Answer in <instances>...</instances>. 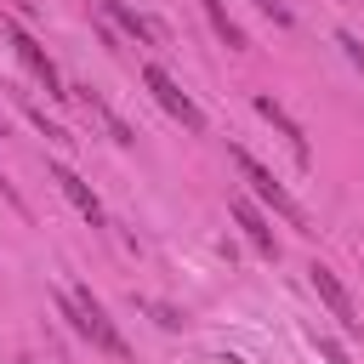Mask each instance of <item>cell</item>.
<instances>
[{
	"instance_id": "cell-15",
	"label": "cell",
	"mask_w": 364,
	"mask_h": 364,
	"mask_svg": "<svg viewBox=\"0 0 364 364\" xmlns=\"http://www.w3.org/2000/svg\"><path fill=\"white\" fill-rule=\"evenodd\" d=\"M0 193H6V205H11V210H17V216H28V205H23V193H17V188H11V182H6V171H0Z\"/></svg>"
},
{
	"instance_id": "cell-8",
	"label": "cell",
	"mask_w": 364,
	"mask_h": 364,
	"mask_svg": "<svg viewBox=\"0 0 364 364\" xmlns=\"http://www.w3.org/2000/svg\"><path fill=\"white\" fill-rule=\"evenodd\" d=\"M102 17H108L125 40H136V46H165V23H154V17L131 11L125 0H102Z\"/></svg>"
},
{
	"instance_id": "cell-17",
	"label": "cell",
	"mask_w": 364,
	"mask_h": 364,
	"mask_svg": "<svg viewBox=\"0 0 364 364\" xmlns=\"http://www.w3.org/2000/svg\"><path fill=\"white\" fill-rule=\"evenodd\" d=\"M256 6H262L273 23H290V6H284V0H256Z\"/></svg>"
},
{
	"instance_id": "cell-2",
	"label": "cell",
	"mask_w": 364,
	"mask_h": 364,
	"mask_svg": "<svg viewBox=\"0 0 364 364\" xmlns=\"http://www.w3.org/2000/svg\"><path fill=\"white\" fill-rule=\"evenodd\" d=\"M228 159L239 165V176L250 182V193H256L262 205H273V216H284L290 228H301V233H313V222H307V210H301V205L290 199V188H284V182H279V176H273V171H267V165H262V159H256L250 148H239V142H228Z\"/></svg>"
},
{
	"instance_id": "cell-11",
	"label": "cell",
	"mask_w": 364,
	"mask_h": 364,
	"mask_svg": "<svg viewBox=\"0 0 364 364\" xmlns=\"http://www.w3.org/2000/svg\"><path fill=\"white\" fill-rule=\"evenodd\" d=\"M199 11H205V23L216 28V40H222L228 51H245V46H250V34H245L239 17L228 11V0H199Z\"/></svg>"
},
{
	"instance_id": "cell-5",
	"label": "cell",
	"mask_w": 364,
	"mask_h": 364,
	"mask_svg": "<svg viewBox=\"0 0 364 364\" xmlns=\"http://www.w3.org/2000/svg\"><path fill=\"white\" fill-rule=\"evenodd\" d=\"M307 284L318 290V301L330 307V318H336V324H341L347 336H358V330H364V318H358V307H353V290H347V284L336 279V267L313 262V267H307Z\"/></svg>"
},
{
	"instance_id": "cell-4",
	"label": "cell",
	"mask_w": 364,
	"mask_h": 364,
	"mask_svg": "<svg viewBox=\"0 0 364 364\" xmlns=\"http://www.w3.org/2000/svg\"><path fill=\"white\" fill-rule=\"evenodd\" d=\"M142 85H148V97H154V102H159V108H165V114H171L182 131H205L199 102H193V97H188V91H182V85H176V80L159 68V63H148V68H142Z\"/></svg>"
},
{
	"instance_id": "cell-1",
	"label": "cell",
	"mask_w": 364,
	"mask_h": 364,
	"mask_svg": "<svg viewBox=\"0 0 364 364\" xmlns=\"http://www.w3.org/2000/svg\"><path fill=\"white\" fill-rule=\"evenodd\" d=\"M57 307H63V318L74 324V336H85L97 353H108V358H131V347H125V336L114 330V318H108V307L85 290V284H74V290H57Z\"/></svg>"
},
{
	"instance_id": "cell-16",
	"label": "cell",
	"mask_w": 364,
	"mask_h": 364,
	"mask_svg": "<svg viewBox=\"0 0 364 364\" xmlns=\"http://www.w3.org/2000/svg\"><path fill=\"white\" fill-rule=\"evenodd\" d=\"M318 353H324L330 364H347V353H341V341H330V336H318Z\"/></svg>"
},
{
	"instance_id": "cell-12",
	"label": "cell",
	"mask_w": 364,
	"mask_h": 364,
	"mask_svg": "<svg viewBox=\"0 0 364 364\" xmlns=\"http://www.w3.org/2000/svg\"><path fill=\"white\" fill-rule=\"evenodd\" d=\"M336 46L347 51V63H353V68H364V40H358L353 28H336Z\"/></svg>"
},
{
	"instance_id": "cell-7",
	"label": "cell",
	"mask_w": 364,
	"mask_h": 364,
	"mask_svg": "<svg viewBox=\"0 0 364 364\" xmlns=\"http://www.w3.org/2000/svg\"><path fill=\"white\" fill-rule=\"evenodd\" d=\"M46 176H51V182L63 188V199H68V205H74V210H80V216H85L91 228H102V199L91 193V182H85V176H80L74 165H63V159H51V165H46Z\"/></svg>"
},
{
	"instance_id": "cell-9",
	"label": "cell",
	"mask_w": 364,
	"mask_h": 364,
	"mask_svg": "<svg viewBox=\"0 0 364 364\" xmlns=\"http://www.w3.org/2000/svg\"><path fill=\"white\" fill-rule=\"evenodd\" d=\"M68 97H80V108H85V114H91V119H97V125H102L119 148H131V142H136V131H131V125H125V119L102 102V91H91V85H68Z\"/></svg>"
},
{
	"instance_id": "cell-3",
	"label": "cell",
	"mask_w": 364,
	"mask_h": 364,
	"mask_svg": "<svg viewBox=\"0 0 364 364\" xmlns=\"http://www.w3.org/2000/svg\"><path fill=\"white\" fill-rule=\"evenodd\" d=\"M0 28H6V40H11V51H17V63H23V68H28V74H34L40 85H46V97H57V102H68V85H63V74H57V63H51V51H46V46H40V40H34V34L23 28V23H11V17H6Z\"/></svg>"
},
{
	"instance_id": "cell-10",
	"label": "cell",
	"mask_w": 364,
	"mask_h": 364,
	"mask_svg": "<svg viewBox=\"0 0 364 364\" xmlns=\"http://www.w3.org/2000/svg\"><path fill=\"white\" fill-rule=\"evenodd\" d=\"M228 210H233V222L245 228V239H250V250L273 262V256H279V239H273V228H267V216H262V210H256V205H250L245 193H239V199H233Z\"/></svg>"
},
{
	"instance_id": "cell-6",
	"label": "cell",
	"mask_w": 364,
	"mask_h": 364,
	"mask_svg": "<svg viewBox=\"0 0 364 364\" xmlns=\"http://www.w3.org/2000/svg\"><path fill=\"white\" fill-rule=\"evenodd\" d=\"M256 114L267 119V125H279V136L290 142V154H296V165H313V142H307V131H301V119L279 102V97H267V91H256Z\"/></svg>"
},
{
	"instance_id": "cell-14",
	"label": "cell",
	"mask_w": 364,
	"mask_h": 364,
	"mask_svg": "<svg viewBox=\"0 0 364 364\" xmlns=\"http://www.w3.org/2000/svg\"><path fill=\"white\" fill-rule=\"evenodd\" d=\"M148 313H154L165 330H176V324H182V313H176V307H165V301H148Z\"/></svg>"
},
{
	"instance_id": "cell-13",
	"label": "cell",
	"mask_w": 364,
	"mask_h": 364,
	"mask_svg": "<svg viewBox=\"0 0 364 364\" xmlns=\"http://www.w3.org/2000/svg\"><path fill=\"white\" fill-rule=\"evenodd\" d=\"M28 119H34V125H40V131H46L51 142H74V136H68V131H63L57 119H46V108H34V102H28Z\"/></svg>"
}]
</instances>
